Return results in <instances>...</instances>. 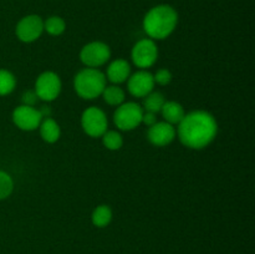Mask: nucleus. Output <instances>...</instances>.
I'll use <instances>...</instances> for the list:
<instances>
[{
  "instance_id": "nucleus-6",
  "label": "nucleus",
  "mask_w": 255,
  "mask_h": 254,
  "mask_svg": "<svg viewBox=\"0 0 255 254\" xmlns=\"http://www.w3.org/2000/svg\"><path fill=\"white\" fill-rule=\"evenodd\" d=\"M158 59V47L154 40L146 37L133 45L131 50V60L139 70H147L153 66Z\"/></svg>"
},
{
  "instance_id": "nucleus-8",
  "label": "nucleus",
  "mask_w": 255,
  "mask_h": 254,
  "mask_svg": "<svg viewBox=\"0 0 255 254\" xmlns=\"http://www.w3.org/2000/svg\"><path fill=\"white\" fill-rule=\"evenodd\" d=\"M62 82L59 75L54 71H44L37 76L34 90L39 100L51 102L60 96Z\"/></svg>"
},
{
  "instance_id": "nucleus-4",
  "label": "nucleus",
  "mask_w": 255,
  "mask_h": 254,
  "mask_svg": "<svg viewBox=\"0 0 255 254\" xmlns=\"http://www.w3.org/2000/svg\"><path fill=\"white\" fill-rule=\"evenodd\" d=\"M143 109L136 102H124L114 114V124L120 131H132L142 124Z\"/></svg>"
},
{
  "instance_id": "nucleus-16",
  "label": "nucleus",
  "mask_w": 255,
  "mask_h": 254,
  "mask_svg": "<svg viewBox=\"0 0 255 254\" xmlns=\"http://www.w3.org/2000/svg\"><path fill=\"white\" fill-rule=\"evenodd\" d=\"M112 217H114V212L111 207L107 204H100L92 211L91 222L97 228H105L112 222Z\"/></svg>"
},
{
  "instance_id": "nucleus-20",
  "label": "nucleus",
  "mask_w": 255,
  "mask_h": 254,
  "mask_svg": "<svg viewBox=\"0 0 255 254\" xmlns=\"http://www.w3.org/2000/svg\"><path fill=\"white\" fill-rule=\"evenodd\" d=\"M66 30V22L61 16L52 15L49 16L46 20H44V31L51 36H60Z\"/></svg>"
},
{
  "instance_id": "nucleus-13",
  "label": "nucleus",
  "mask_w": 255,
  "mask_h": 254,
  "mask_svg": "<svg viewBox=\"0 0 255 254\" xmlns=\"http://www.w3.org/2000/svg\"><path fill=\"white\" fill-rule=\"evenodd\" d=\"M129 75H131L129 62L125 59H116L110 62L105 76L112 85H121L128 80Z\"/></svg>"
},
{
  "instance_id": "nucleus-10",
  "label": "nucleus",
  "mask_w": 255,
  "mask_h": 254,
  "mask_svg": "<svg viewBox=\"0 0 255 254\" xmlns=\"http://www.w3.org/2000/svg\"><path fill=\"white\" fill-rule=\"evenodd\" d=\"M11 120L15 126L25 132H31L39 128L42 121V116L37 109L26 105L15 107L11 114Z\"/></svg>"
},
{
  "instance_id": "nucleus-12",
  "label": "nucleus",
  "mask_w": 255,
  "mask_h": 254,
  "mask_svg": "<svg viewBox=\"0 0 255 254\" xmlns=\"http://www.w3.org/2000/svg\"><path fill=\"white\" fill-rule=\"evenodd\" d=\"M176 137V127L164 121H157L156 124L148 127V131H147V138L149 143L156 147L168 146L174 141Z\"/></svg>"
},
{
  "instance_id": "nucleus-15",
  "label": "nucleus",
  "mask_w": 255,
  "mask_h": 254,
  "mask_svg": "<svg viewBox=\"0 0 255 254\" xmlns=\"http://www.w3.org/2000/svg\"><path fill=\"white\" fill-rule=\"evenodd\" d=\"M159 112L163 117V121L173 125V126L178 125L186 115L184 107L177 101H166Z\"/></svg>"
},
{
  "instance_id": "nucleus-14",
  "label": "nucleus",
  "mask_w": 255,
  "mask_h": 254,
  "mask_svg": "<svg viewBox=\"0 0 255 254\" xmlns=\"http://www.w3.org/2000/svg\"><path fill=\"white\" fill-rule=\"evenodd\" d=\"M37 129H39L42 141L46 143H56L61 137V127L52 117L42 119Z\"/></svg>"
},
{
  "instance_id": "nucleus-22",
  "label": "nucleus",
  "mask_w": 255,
  "mask_h": 254,
  "mask_svg": "<svg viewBox=\"0 0 255 254\" xmlns=\"http://www.w3.org/2000/svg\"><path fill=\"white\" fill-rule=\"evenodd\" d=\"M14 191V179L7 172L0 169V201L9 198Z\"/></svg>"
},
{
  "instance_id": "nucleus-3",
  "label": "nucleus",
  "mask_w": 255,
  "mask_h": 254,
  "mask_svg": "<svg viewBox=\"0 0 255 254\" xmlns=\"http://www.w3.org/2000/svg\"><path fill=\"white\" fill-rule=\"evenodd\" d=\"M107 86V79L100 69L85 67L74 77V90L82 100H95L100 97Z\"/></svg>"
},
{
  "instance_id": "nucleus-24",
  "label": "nucleus",
  "mask_w": 255,
  "mask_h": 254,
  "mask_svg": "<svg viewBox=\"0 0 255 254\" xmlns=\"http://www.w3.org/2000/svg\"><path fill=\"white\" fill-rule=\"evenodd\" d=\"M39 101V97H37L35 90H26V91L22 92L21 95V102L22 105H26V106H32L34 107L36 105V102Z\"/></svg>"
},
{
  "instance_id": "nucleus-7",
  "label": "nucleus",
  "mask_w": 255,
  "mask_h": 254,
  "mask_svg": "<svg viewBox=\"0 0 255 254\" xmlns=\"http://www.w3.org/2000/svg\"><path fill=\"white\" fill-rule=\"evenodd\" d=\"M111 59V49L106 42L91 41L80 50V60L86 67L99 69Z\"/></svg>"
},
{
  "instance_id": "nucleus-17",
  "label": "nucleus",
  "mask_w": 255,
  "mask_h": 254,
  "mask_svg": "<svg viewBox=\"0 0 255 254\" xmlns=\"http://www.w3.org/2000/svg\"><path fill=\"white\" fill-rule=\"evenodd\" d=\"M101 96L107 105L117 107L124 104L126 94H125V90L120 85H110V86L105 87Z\"/></svg>"
},
{
  "instance_id": "nucleus-2",
  "label": "nucleus",
  "mask_w": 255,
  "mask_h": 254,
  "mask_svg": "<svg viewBox=\"0 0 255 254\" xmlns=\"http://www.w3.org/2000/svg\"><path fill=\"white\" fill-rule=\"evenodd\" d=\"M178 24V12L168 4H159L146 12L142 21L144 32L149 39L164 40L171 36Z\"/></svg>"
},
{
  "instance_id": "nucleus-21",
  "label": "nucleus",
  "mask_w": 255,
  "mask_h": 254,
  "mask_svg": "<svg viewBox=\"0 0 255 254\" xmlns=\"http://www.w3.org/2000/svg\"><path fill=\"white\" fill-rule=\"evenodd\" d=\"M16 87V77L11 71L0 69V96H7Z\"/></svg>"
},
{
  "instance_id": "nucleus-18",
  "label": "nucleus",
  "mask_w": 255,
  "mask_h": 254,
  "mask_svg": "<svg viewBox=\"0 0 255 254\" xmlns=\"http://www.w3.org/2000/svg\"><path fill=\"white\" fill-rule=\"evenodd\" d=\"M166 102V97L162 92L159 91H152L149 92L147 96L143 97V104H142V109L146 112H152V114H158L161 111L162 106Z\"/></svg>"
},
{
  "instance_id": "nucleus-25",
  "label": "nucleus",
  "mask_w": 255,
  "mask_h": 254,
  "mask_svg": "<svg viewBox=\"0 0 255 254\" xmlns=\"http://www.w3.org/2000/svg\"><path fill=\"white\" fill-rule=\"evenodd\" d=\"M157 122V115L152 114V112H143V116H142V124L146 125L147 127H151L152 125H154Z\"/></svg>"
},
{
  "instance_id": "nucleus-9",
  "label": "nucleus",
  "mask_w": 255,
  "mask_h": 254,
  "mask_svg": "<svg viewBox=\"0 0 255 254\" xmlns=\"http://www.w3.org/2000/svg\"><path fill=\"white\" fill-rule=\"evenodd\" d=\"M44 32V20L36 14L21 17L15 26V34L21 42L30 44L40 39Z\"/></svg>"
},
{
  "instance_id": "nucleus-1",
  "label": "nucleus",
  "mask_w": 255,
  "mask_h": 254,
  "mask_svg": "<svg viewBox=\"0 0 255 254\" xmlns=\"http://www.w3.org/2000/svg\"><path fill=\"white\" fill-rule=\"evenodd\" d=\"M176 136L184 147L189 149H203L216 139L218 124L211 112L196 110L184 115L177 125Z\"/></svg>"
},
{
  "instance_id": "nucleus-5",
  "label": "nucleus",
  "mask_w": 255,
  "mask_h": 254,
  "mask_svg": "<svg viewBox=\"0 0 255 254\" xmlns=\"http://www.w3.org/2000/svg\"><path fill=\"white\" fill-rule=\"evenodd\" d=\"M82 131L92 138H99L109 129V120L100 107L90 106L81 115Z\"/></svg>"
},
{
  "instance_id": "nucleus-19",
  "label": "nucleus",
  "mask_w": 255,
  "mask_h": 254,
  "mask_svg": "<svg viewBox=\"0 0 255 254\" xmlns=\"http://www.w3.org/2000/svg\"><path fill=\"white\" fill-rule=\"evenodd\" d=\"M102 144L109 151H119L124 146V137L116 129H107L101 136Z\"/></svg>"
},
{
  "instance_id": "nucleus-11",
  "label": "nucleus",
  "mask_w": 255,
  "mask_h": 254,
  "mask_svg": "<svg viewBox=\"0 0 255 254\" xmlns=\"http://www.w3.org/2000/svg\"><path fill=\"white\" fill-rule=\"evenodd\" d=\"M127 90L133 97L143 99L144 96L153 91L154 89V80L153 74H151L147 70H138L129 75L127 80Z\"/></svg>"
},
{
  "instance_id": "nucleus-23",
  "label": "nucleus",
  "mask_w": 255,
  "mask_h": 254,
  "mask_svg": "<svg viewBox=\"0 0 255 254\" xmlns=\"http://www.w3.org/2000/svg\"><path fill=\"white\" fill-rule=\"evenodd\" d=\"M172 79H173V76H172V72L169 71L168 69H159L157 70L156 74L153 75V80H154V84L159 85V86H167V85L171 84Z\"/></svg>"
}]
</instances>
